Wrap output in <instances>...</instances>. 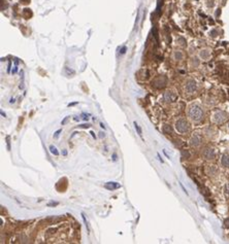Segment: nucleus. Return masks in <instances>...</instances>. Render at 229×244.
I'll return each instance as SVG.
<instances>
[{
  "label": "nucleus",
  "instance_id": "obj_4",
  "mask_svg": "<svg viewBox=\"0 0 229 244\" xmlns=\"http://www.w3.org/2000/svg\"><path fill=\"white\" fill-rule=\"evenodd\" d=\"M202 157L204 158V160H206V161H212V160H215L216 159V149L210 147V146H208V147L203 148Z\"/></svg>",
  "mask_w": 229,
  "mask_h": 244
},
{
  "label": "nucleus",
  "instance_id": "obj_37",
  "mask_svg": "<svg viewBox=\"0 0 229 244\" xmlns=\"http://www.w3.org/2000/svg\"><path fill=\"white\" fill-rule=\"evenodd\" d=\"M228 129H229V123H228Z\"/></svg>",
  "mask_w": 229,
  "mask_h": 244
},
{
  "label": "nucleus",
  "instance_id": "obj_25",
  "mask_svg": "<svg viewBox=\"0 0 229 244\" xmlns=\"http://www.w3.org/2000/svg\"><path fill=\"white\" fill-rule=\"evenodd\" d=\"M125 52H126V47H122V49H121V54H125Z\"/></svg>",
  "mask_w": 229,
  "mask_h": 244
},
{
  "label": "nucleus",
  "instance_id": "obj_29",
  "mask_svg": "<svg viewBox=\"0 0 229 244\" xmlns=\"http://www.w3.org/2000/svg\"><path fill=\"white\" fill-rule=\"evenodd\" d=\"M21 1H22L23 3H28L29 1H30V0H21Z\"/></svg>",
  "mask_w": 229,
  "mask_h": 244
},
{
  "label": "nucleus",
  "instance_id": "obj_27",
  "mask_svg": "<svg viewBox=\"0 0 229 244\" xmlns=\"http://www.w3.org/2000/svg\"><path fill=\"white\" fill-rule=\"evenodd\" d=\"M90 134H91V135H92V137H93V138H96V136H95L94 132H92V131H91V132H90Z\"/></svg>",
  "mask_w": 229,
  "mask_h": 244
},
{
  "label": "nucleus",
  "instance_id": "obj_1",
  "mask_svg": "<svg viewBox=\"0 0 229 244\" xmlns=\"http://www.w3.org/2000/svg\"><path fill=\"white\" fill-rule=\"evenodd\" d=\"M188 117L189 119L194 123H199L203 120V117H204V111H203L202 107H201L199 104L197 103H193L188 107Z\"/></svg>",
  "mask_w": 229,
  "mask_h": 244
},
{
  "label": "nucleus",
  "instance_id": "obj_10",
  "mask_svg": "<svg viewBox=\"0 0 229 244\" xmlns=\"http://www.w3.org/2000/svg\"><path fill=\"white\" fill-rule=\"evenodd\" d=\"M221 165L225 168H229V154H224L221 158Z\"/></svg>",
  "mask_w": 229,
  "mask_h": 244
},
{
  "label": "nucleus",
  "instance_id": "obj_6",
  "mask_svg": "<svg viewBox=\"0 0 229 244\" xmlns=\"http://www.w3.org/2000/svg\"><path fill=\"white\" fill-rule=\"evenodd\" d=\"M201 142H202V137H201V135L195 133L194 135H192V137L190 138L189 144L192 146V147H198V146L201 144Z\"/></svg>",
  "mask_w": 229,
  "mask_h": 244
},
{
  "label": "nucleus",
  "instance_id": "obj_15",
  "mask_svg": "<svg viewBox=\"0 0 229 244\" xmlns=\"http://www.w3.org/2000/svg\"><path fill=\"white\" fill-rule=\"evenodd\" d=\"M134 127H135V130H136V132H137V134L140 135V137H142V129H140V127L137 125V123L136 122H134Z\"/></svg>",
  "mask_w": 229,
  "mask_h": 244
},
{
  "label": "nucleus",
  "instance_id": "obj_34",
  "mask_svg": "<svg viewBox=\"0 0 229 244\" xmlns=\"http://www.w3.org/2000/svg\"><path fill=\"white\" fill-rule=\"evenodd\" d=\"M99 137H100V138H102V137H104V134H103V133H100Z\"/></svg>",
  "mask_w": 229,
  "mask_h": 244
},
{
  "label": "nucleus",
  "instance_id": "obj_3",
  "mask_svg": "<svg viewBox=\"0 0 229 244\" xmlns=\"http://www.w3.org/2000/svg\"><path fill=\"white\" fill-rule=\"evenodd\" d=\"M190 129V125L189 123L187 122L185 119H179L175 122V130H177L179 133L184 134L187 133Z\"/></svg>",
  "mask_w": 229,
  "mask_h": 244
},
{
  "label": "nucleus",
  "instance_id": "obj_30",
  "mask_svg": "<svg viewBox=\"0 0 229 244\" xmlns=\"http://www.w3.org/2000/svg\"><path fill=\"white\" fill-rule=\"evenodd\" d=\"M113 161H116V160H117V155H116V154H113Z\"/></svg>",
  "mask_w": 229,
  "mask_h": 244
},
{
  "label": "nucleus",
  "instance_id": "obj_9",
  "mask_svg": "<svg viewBox=\"0 0 229 244\" xmlns=\"http://www.w3.org/2000/svg\"><path fill=\"white\" fill-rule=\"evenodd\" d=\"M104 188H105L106 190H109V191H113V190H117V188H120L121 184L118 182L111 181V182H106L105 184H104Z\"/></svg>",
  "mask_w": 229,
  "mask_h": 244
},
{
  "label": "nucleus",
  "instance_id": "obj_33",
  "mask_svg": "<svg viewBox=\"0 0 229 244\" xmlns=\"http://www.w3.org/2000/svg\"><path fill=\"white\" fill-rule=\"evenodd\" d=\"M10 103H14V98H12V99H10Z\"/></svg>",
  "mask_w": 229,
  "mask_h": 244
},
{
  "label": "nucleus",
  "instance_id": "obj_19",
  "mask_svg": "<svg viewBox=\"0 0 229 244\" xmlns=\"http://www.w3.org/2000/svg\"><path fill=\"white\" fill-rule=\"evenodd\" d=\"M61 132H62V130H61V129L55 132V133H54V138H58V137H59V134L61 133Z\"/></svg>",
  "mask_w": 229,
  "mask_h": 244
},
{
  "label": "nucleus",
  "instance_id": "obj_31",
  "mask_svg": "<svg viewBox=\"0 0 229 244\" xmlns=\"http://www.w3.org/2000/svg\"><path fill=\"white\" fill-rule=\"evenodd\" d=\"M158 158H159V161H160L161 163H163V160L161 159V157H160V155H159V154H158Z\"/></svg>",
  "mask_w": 229,
  "mask_h": 244
},
{
  "label": "nucleus",
  "instance_id": "obj_36",
  "mask_svg": "<svg viewBox=\"0 0 229 244\" xmlns=\"http://www.w3.org/2000/svg\"><path fill=\"white\" fill-rule=\"evenodd\" d=\"M1 115H2V117H5V113L3 112V111H1Z\"/></svg>",
  "mask_w": 229,
  "mask_h": 244
},
{
  "label": "nucleus",
  "instance_id": "obj_26",
  "mask_svg": "<svg viewBox=\"0 0 229 244\" xmlns=\"http://www.w3.org/2000/svg\"><path fill=\"white\" fill-rule=\"evenodd\" d=\"M62 155H63V156H66V155H67V150H66V149H63V151H62Z\"/></svg>",
  "mask_w": 229,
  "mask_h": 244
},
{
  "label": "nucleus",
  "instance_id": "obj_13",
  "mask_svg": "<svg viewBox=\"0 0 229 244\" xmlns=\"http://www.w3.org/2000/svg\"><path fill=\"white\" fill-rule=\"evenodd\" d=\"M163 131H164V133L166 134H173V129H171V127L170 126H168V125H164L163 126Z\"/></svg>",
  "mask_w": 229,
  "mask_h": 244
},
{
  "label": "nucleus",
  "instance_id": "obj_35",
  "mask_svg": "<svg viewBox=\"0 0 229 244\" xmlns=\"http://www.w3.org/2000/svg\"><path fill=\"white\" fill-rule=\"evenodd\" d=\"M100 127H101V128H103V129H105V127H104V125L102 124V123H101V124H100Z\"/></svg>",
  "mask_w": 229,
  "mask_h": 244
},
{
  "label": "nucleus",
  "instance_id": "obj_16",
  "mask_svg": "<svg viewBox=\"0 0 229 244\" xmlns=\"http://www.w3.org/2000/svg\"><path fill=\"white\" fill-rule=\"evenodd\" d=\"M50 151L53 154V155H55V156H58V155H59V151L57 150V148L55 147L54 145H50Z\"/></svg>",
  "mask_w": 229,
  "mask_h": 244
},
{
  "label": "nucleus",
  "instance_id": "obj_2",
  "mask_svg": "<svg viewBox=\"0 0 229 244\" xmlns=\"http://www.w3.org/2000/svg\"><path fill=\"white\" fill-rule=\"evenodd\" d=\"M227 119H228V114H227V112H225V111H223V110L215 111V112L212 113V122L217 125L223 124Z\"/></svg>",
  "mask_w": 229,
  "mask_h": 244
},
{
  "label": "nucleus",
  "instance_id": "obj_11",
  "mask_svg": "<svg viewBox=\"0 0 229 244\" xmlns=\"http://www.w3.org/2000/svg\"><path fill=\"white\" fill-rule=\"evenodd\" d=\"M208 173L210 174V175H217L218 171H217V168H215V166H210L208 167Z\"/></svg>",
  "mask_w": 229,
  "mask_h": 244
},
{
  "label": "nucleus",
  "instance_id": "obj_18",
  "mask_svg": "<svg viewBox=\"0 0 229 244\" xmlns=\"http://www.w3.org/2000/svg\"><path fill=\"white\" fill-rule=\"evenodd\" d=\"M224 227L227 229H229V217H227L224 221Z\"/></svg>",
  "mask_w": 229,
  "mask_h": 244
},
{
  "label": "nucleus",
  "instance_id": "obj_28",
  "mask_svg": "<svg viewBox=\"0 0 229 244\" xmlns=\"http://www.w3.org/2000/svg\"><path fill=\"white\" fill-rule=\"evenodd\" d=\"M7 145H8V149H10V137H7Z\"/></svg>",
  "mask_w": 229,
  "mask_h": 244
},
{
  "label": "nucleus",
  "instance_id": "obj_8",
  "mask_svg": "<svg viewBox=\"0 0 229 244\" xmlns=\"http://www.w3.org/2000/svg\"><path fill=\"white\" fill-rule=\"evenodd\" d=\"M163 99H164L165 102H173V101H175V99H177V95H175V93H173V92L168 91V92H166V93H164Z\"/></svg>",
  "mask_w": 229,
  "mask_h": 244
},
{
  "label": "nucleus",
  "instance_id": "obj_23",
  "mask_svg": "<svg viewBox=\"0 0 229 244\" xmlns=\"http://www.w3.org/2000/svg\"><path fill=\"white\" fill-rule=\"evenodd\" d=\"M78 127H80V128H89L90 127V125L89 124H84V125H80V126H78Z\"/></svg>",
  "mask_w": 229,
  "mask_h": 244
},
{
  "label": "nucleus",
  "instance_id": "obj_20",
  "mask_svg": "<svg viewBox=\"0 0 229 244\" xmlns=\"http://www.w3.org/2000/svg\"><path fill=\"white\" fill-rule=\"evenodd\" d=\"M175 58L177 59V60H181V59L183 58V55L181 54L179 52H177V53H175Z\"/></svg>",
  "mask_w": 229,
  "mask_h": 244
},
{
  "label": "nucleus",
  "instance_id": "obj_14",
  "mask_svg": "<svg viewBox=\"0 0 229 244\" xmlns=\"http://www.w3.org/2000/svg\"><path fill=\"white\" fill-rule=\"evenodd\" d=\"M200 56H201V58L206 60V59H208V57H210V52L206 51V49H203V51H201L200 52Z\"/></svg>",
  "mask_w": 229,
  "mask_h": 244
},
{
  "label": "nucleus",
  "instance_id": "obj_12",
  "mask_svg": "<svg viewBox=\"0 0 229 244\" xmlns=\"http://www.w3.org/2000/svg\"><path fill=\"white\" fill-rule=\"evenodd\" d=\"M204 131H206V134L208 135V136H212V135H214V134L216 133V130H215V129H212V128H210V127L206 128V129L204 130Z\"/></svg>",
  "mask_w": 229,
  "mask_h": 244
},
{
  "label": "nucleus",
  "instance_id": "obj_5",
  "mask_svg": "<svg viewBox=\"0 0 229 244\" xmlns=\"http://www.w3.org/2000/svg\"><path fill=\"white\" fill-rule=\"evenodd\" d=\"M196 89H197V84L194 80H189L185 85V92L189 95L194 94L196 92Z\"/></svg>",
  "mask_w": 229,
  "mask_h": 244
},
{
  "label": "nucleus",
  "instance_id": "obj_22",
  "mask_svg": "<svg viewBox=\"0 0 229 244\" xmlns=\"http://www.w3.org/2000/svg\"><path fill=\"white\" fill-rule=\"evenodd\" d=\"M68 119H69V117H65V119H64L63 121H62V122H61L62 126H63V125H65V124H66V123H67V121H68Z\"/></svg>",
  "mask_w": 229,
  "mask_h": 244
},
{
  "label": "nucleus",
  "instance_id": "obj_7",
  "mask_svg": "<svg viewBox=\"0 0 229 244\" xmlns=\"http://www.w3.org/2000/svg\"><path fill=\"white\" fill-rule=\"evenodd\" d=\"M166 84H167V78L165 76H158V77H156L153 80V86L158 88V89L164 88L166 86Z\"/></svg>",
  "mask_w": 229,
  "mask_h": 244
},
{
  "label": "nucleus",
  "instance_id": "obj_32",
  "mask_svg": "<svg viewBox=\"0 0 229 244\" xmlns=\"http://www.w3.org/2000/svg\"><path fill=\"white\" fill-rule=\"evenodd\" d=\"M76 104H78V102H74V103H71V104H68V106H72V105H76Z\"/></svg>",
  "mask_w": 229,
  "mask_h": 244
},
{
  "label": "nucleus",
  "instance_id": "obj_24",
  "mask_svg": "<svg viewBox=\"0 0 229 244\" xmlns=\"http://www.w3.org/2000/svg\"><path fill=\"white\" fill-rule=\"evenodd\" d=\"M225 191H226V194L229 196V183H227L226 188H225Z\"/></svg>",
  "mask_w": 229,
  "mask_h": 244
},
{
  "label": "nucleus",
  "instance_id": "obj_17",
  "mask_svg": "<svg viewBox=\"0 0 229 244\" xmlns=\"http://www.w3.org/2000/svg\"><path fill=\"white\" fill-rule=\"evenodd\" d=\"M82 217H83L84 223H85L86 228H87V231H88V232H90V230H89V225H88V223H87V221H86V216L84 215V213H82Z\"/></svg>",
  "mask_w": 229,
  "mask_h": 244
},
{
  "label": "nucleus",
  "instance_id": "obj_21",
  "mask_svg": "<svg viewBox=\"0 0 229 244\" xmlns=\"http://www.w3.org/2000/svg\"><path fill=\"white\" fill-rule=\"evenodd\" d=\"M58 204H59L58 202H50V203L47 204V206H57Z\"/></svg>",
  "mask_w": 229,
  "mask_h": 244
}]
</instances>
